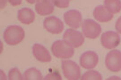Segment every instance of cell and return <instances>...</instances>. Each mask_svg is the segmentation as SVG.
<instances>
[{"mask_svg": "<svg viewBox=\"0 0 121 80\" xmlns=\"http://www.w3.org/2000/svg\"><path fill=\"white\" fill-rule=\"evenodd\" d=\"M25 32L20 26H9L4 32V40L9 46H17L23 40Z\"/></svg>", "mask_w": 121, "mask_h": 80, "instance_id": "1", "label": "cell"}, {"mask_svg": "<svg viewBox=\"0 0 121 80\" xmlns=\"http://www.w3.org/2000/svg\"><path fill=\"white\" fill-rule=\"evenodd\" d=\"M52 53L59 59H69L74 53L73 47L68 46L64 40H56L51 46Z\"/></svg>", "mask_w": 121, "mask_h": 80, "instance_id": "2", "label": "cell"}, {"mask_svg": "<svg viewBox=\"0 0 121 80\" xmlns=\"http://www.w3.org/2000/svg\"><path fill=\"white\" fill-rule=\"evenodd\" d=\"M63 40L71 47L78 48L82 46V44L84 43V36L74 29H69L65 31Z\"/></svg>", "mask_w": 121, "mask_h": 80, "instance_id": "3", "label": "cell"}, {"mask_svg": "<svg viewBox=\"0 0 121 80\" xmlns=\"http://www.w3.org/2000/svg\"><path fill=\"white\" fill-rule=\"evenodd\" d=\"M82 31L83 36L90 39H95L101 33V27L96 21L87 19L82 23Z\"/></svg>", "mask_w": 121, "mask_h": 80, "instance_id": "4", "label": "cell"}, {"mask_svg": "<svg viewBox=\"0 0 121 80\" xmlns=\"http://www.w3.org/2000/svg\"><path fill=\"white\" fill-rule=\"evenodd\" d=\"M62 71L64 76L68 80H77L81 78V70L78 64L72 61H62Z\"/></svg>", "mask_w": 121, "mask_h": 80, "instance_id": "5", "label": "cell"}, {"mask_svg": "<svg viewBox=\"0 0 121 80\" xmlns=\"http://www.w3.org/2000/svg\"><path fill=\"white\" fill-rule=\"evenodd\" d=\"M105 65L109 71H121V52L119 50H111L105 58Z\"/></svg>", "mask_w": 121, "mask_h": 80, "instance_id": "6", "label": "cell"}, {"mask_svg": "<svg viewBox=\"0 0 121 80\" xmlns=\"http://www.w3.org/2000/svg\"><path fill=\"white\" fill-rule=\"evenodd\" d=\"M45 30L51 34H60L64 30V23L60 19L55 16L47 17L43 22Z\"/></svg>", "mask_w": 121, "mask_h": 80, "instance_id": "7", "label": "cell"}, {"mask_svg": "<svg viewBox=\"0 0 121 80\" xmlns=\"http://www.w3.org/2000/svg\"><path fill=\"white\" fill-rule=\"evenodd\" d=\"M101 45L104 48L111 50L114 49L120 44V37L118 33L114 31H107L101 35Z\"/></svg>", "mask_w": 121, "mask_h": 80, "instance_id": "8", "label": "cell"}, {"mask_svg": "<svg viewBox=\"0 0 121 80\" xmlns=\"http://www.w3.org/2000/svg\"><path fill=\"white\" fill-rule=\"evenodd\" d=\"M64 21L71 29H79L82 23V17L77 10H70L64 14Z\"/></svg>", "mask_w": 121, "mask_h": 80, "instance_id": "9", "label": "cell"}, {"mask_svg": "<svg viewBox=\"0 0 121 80\" xmlns=\"http://www.w3.org/2000/svg\"><path fill=\"white\" fill-rule=\"evenodd\" d=\"M99 62V56L95 52L88 51L83 53L80 57V65L83 69H91L97 66Z\"/></svg>", "mask_w": 121, "mask_h": 80, "instance_id": "10", "label": "cell"}, {"mask_svg": "<svg viewBox=\"0 0 121 80\" xmlns=\"http://www.w3.org/2000/svg\"><path fill=\"white\" fill-rule=\"evenodd\" d=\"M32 53L34 55L35 59L40 62H49L51 61V55L49 53L48 50L45 46L39 45V44H34L32 46Z\"/></svg>", "mask_w": 121, "mask_h": 80, "instance_id": "11", "label": "cell"}, {"mask_svg": "<svg viewBox=\"0 0 121 80\" xmlns=\"http://www.w3.org/2000/svg\"><path fill=\"white\" fill-rule=\"evenodd\" d=\"M54 4L50 0H39L35 4V10L41 16L49 15L54 12Z\"/></svg>", "mask_w": 121, "mask_h": 80, "instance_id": "12", "label": "cell"}, {"mask_svg": "<svg viewBox=\"0 0 121 80\" xmlns=\"http://www.w3.org/2000/svg\"><path fill=\"white\" fill-rule=\"evenodd\" d=\"M93 17L95 18L96 21L99 22H108L113 19V14L110 13L104 5H99L95 7L93 11Z\"/></svg>", "mask_w": 121, "mask_h": 80, "instance_id": "13", "label": "cell"}, {"mask_svg": "<svg viewBox=\"0 0 121 80\" xmlns=\"http://www.w3.org/2000/svg\"><path fill=\"white\" fill-rule=\"evenodd\" d=\"M17 18L22 24L29 25L35 21V13L30 8H22L18 12Z\"/></svg>", "mask_w": 121, "mask_h": 80, "instance_id": "14", "label": "cell"}, {"mask_svg": "<svg viewBox=\"0 0 121 80\" xmlns=\"http://www.w3.org/2000/svg\"><path fill=\"white\" fill-rule=\"evenodd\" d=\"M104 6L112 14L118 13L121 11L120 0H104Z\"/></svg>", "mask_w": 121, "mask_h": 80, "instance_id": "15", "label": "cell"}, {"mask_svg": "<svg viewBox=\"0 0 121 80\" xmlns=\"http://www.w3.org/2000/svg\"><path fill=\"white\" fill-rule=\"evenodd\" d=\"M23 79L25 80H31V79H38L41 80L43 79L42 75L39 70H38L35 68H30L29 69H27L24 74H23Z\"/></svg>", "mask_w": 121, "mask_h": 80, "instance_id": "16", "label": "cell"}, {"mask_svg": "<svg viewBox=\"0 0 121 80\" xmlns=\"http://www.w3.org/2000/svg\"><path fill=\"white\" fill-rule=\"evenodd\" d=\"M80 79L82 80H101L102 79V76L99 74L98 71L96 70H89V71L85 72Z\"/></svg>", "mask_w": 121, "mask_h": 80, "instance_id": "17", "label": "cell"}, {"mask_svg": "<svg viewBox=\"0 0 121 80\" xmlns=\"http://www.w3.org/2000/svg\"><path fill=\"white\" fill-rule=\"evenodd\" d=\"M8 79L10 80H13V79H18L21 80L23 79V76H22L21 72L19 71L17 68H13L8 73Z\"/></svg>", "mask_w": 121, "mask_h": 80, "instance_id": "18", "label": "cell"}, {"mask_svg": "<svg viewBox=\"0 0 121 80\" xmlns=\"http://www.w3.org/2000/svg\"><path fill=\"white\" fill-rule=\"evenodd\" d=\"M52 4L58 8H66L69 5V0H50Z\"/></svg>", "mask_w": 121, "mask_h": 80, "instance_id": "19", "label": "cell"}, {"mask_svg": "<svg viewBox=\"0 0 121 80\" xmlns=\"http://www.w3.org/2000/svg\"><path fill=\"white\" fill-rule=\"evenodd\" d=\"M45 79H58V80H60V79H62V78H61V76L59 75V73L57 72V70H54V71L50 72L48 76H46Z\"/></svg>", "mask_w": 121, "mask_h": 80, "instance_id": "20", "label": "cell"}, {"mask_svg": "<svg viewBox=\"0 0 121 80\" xmlns=\"http://www.w3.org/2000/svg\"><path fill=\"white\" fill-rule=\"evenodd\" d=\"M115 28H116V30L117 31V33L121 34V17H119V18L117 19Z\"/></svg>", "mask_w": 121, "mask_h": 80, "instance_id": "21", "label": "cell"}, {"mask_svg": "<svg viewBox=\"0 0 121 80\" xmlns=\"http://www.w3.org/2000/svg\"><path fill=\"white\" fill-rule=\"evenodd\" d=\"M8 2L13 6H18L22 4V0H8Z\"/></svg>", "mask_w": 121, "mask_h": 80, "instance_id": "22", "label": "cell"}, {"mask_svg": "<svg viewBox=\"0 0 121 80\" xmlns=\"http://www.w3.org/2000/svg\"><path fill=\"white\" fill-rule=\"evenodd\" d=\"M7 1L8 0H1V9H4L6 4H7Z\"/></svg>", "mask_w": 121, "mask_h": 80, "instance_id": "23", "label": "cell"}, {"mask_svg": "<svg viewBox=\"0 0 121 80\" xmlns=\"http://www.w3.org/2000/svg\"><path fill=\"white\" fill-rule=\"evenodd\" d=\"M0 74H1V79H8L7 77H6V76L4 75V72L3 71V70H1V72H0Z\"/></svg>", "mask_w": 121, "mask_h": 80, "instance_id": "24", "label": "cell"}, {"mask_svg": "<svg viewBox=\"0 0 121 80\" xmlns=\"http://www.w3.org/2000/svg\"><path fill=\"white\" fill-rule=\"evenodd\" d=\"M38 1H39V0H26V2H27V3H29V4H36Z\"/></svg>", "mask_w": 121, "mask_h": 80, "instance_id": "25", "label": "cell"}, {"mask_svg": "<svg viewBox=\"0 0 121 80\" xmlns=\"http://www.w3.org/2000/svg\"><path fill=\"white\" fill-rule=\"evenodd\" d=\"M108 79H120L118 76H110Z\"/></svg>", "mask_w": 121, "mask_h": 80, "instance_id": "26", "label": "cell"}]
</instances>
